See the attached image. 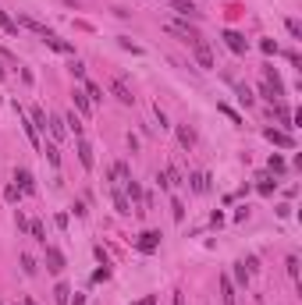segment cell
Listing matches in <instances>:
<instances>
[{"instance_id":"obj_13","label":"cell","mask_w":302,"mask_h":305,"mask_svg":"<svg viewBox=\"0 0 302 305\" xmlns=\"http://www.w3.org/2000/svg\"><path fill=\"white\" fill-rule=\"evenodd\" d=\"M29 121L36 124V132H47V121H50V118L43 114V106H32V110H29Z\"/></svg>"},{"instance_id":"obj_32","label":"cell","mask_w":302,"mask_h":305,"mask_svg":"<svg viewBox=\"0 0 302 305\" xmlns=\"http://www.w3.org/2000/svg\"><path fill=\"white\" fill-rule=\"evenodd\" d=\"M235 277H238V284H242V288L249 284V270H245V262H238V266H235Z\"/></svg>"},{"instance_id":"obj_33","label":"cell","mask_w":302,"mask_h":305,"mask_svg":"<svg viewBox=\"0 0 302 305\" xmlns=\"http://www.w3.org/2000/svg\"><path fill=\"white\" fill-rule=\"evenodd\" d=\"M18 196H22L18 184H8V188H4V199H8V202H18Z\"/></svg>"},{"instance_id":"obj_14","label":"cell","mask_w":302,"mask_h":305,"mask_svg":"<svg viewBox=\"0 0 302 305\" xmlns=\"http://www.w3.org/2000/svg\"><path fill=\"white\" fill-rule=\"evenodd\" d=\"M22 25H25L29 32H36V36H43V40H47V36H54V32H50V28H47L43 22H36V18H29V14L22 18Z\"/></svg>"},{"instance_id":"obj_43","label":"cell","mask_w":302,"mask_h":305,"mask_svg":"<svg viewBox=\"0 0 302 305\" xmlns=\"http://www.w3.org/2000/svg\"><path fill=\"white\" fill-rule=\"evenodd\" d=\"M174 305H185V298H181V291H174Z\"/></svg>"},{"instance_id":"obj_3","label":"cell","mask_w":302,"mask_h":305,"mask_svg":"<svg viewBox=\"0 0 302 305\" xmlns=\"http://www.w3.org/2000/svg\"><path fill=\"white\" fill-rule=\"evenodd\" d=\"M15 110H18V106H15ZM18 124H22V132H25V138L32 142V149H43V142H40V132H36V124H32V121L25 118V114H22V110H18Z\"/></svg>"},{"instance_id":"obj_18","label":"cell","mask_w":302,"mask_h":305,"mask_svg":"<svg viewBox=\"0 0 302 305\" xmlns=\"http://www.w3.org/2000/svg\"><path fill=\"white\" fill-rule=\"evenodd\" d=\"M114 206H118V213H121V216H128V213H132V202H128V196L121 192V188H114Z\"/></svg>"},{"instance_id":"obj_37","label":"cell","mask_w":302,"mask_h":305,"mask_svg":"<svg viewBox=\"0 0 302 305\" xmlns=\"http://www.w3.org/2000/svg\"><path fill=\"white\" fill-rule=\"evenodd\" d=\"M217 110H220V114H228V118H231V121H235V124H242V118H238V114H235V110H231V106H224V103H220V106H217Z\"/></svg>"},{"instance_id":"obj_29","label":"cell","mask_w":302,"mask_h":305,"mask_svg":"<svg viewBox=\"0 0 302 305\" xmlns=\"http://www.w3.org/2000/svg\"><path fill=\"white\" fill-rule=\"evenodd\" d=\"M274 188H277V181L263 178V181H259V196H274Z\"/></svg>"},{"instance_id":"obj_6","label":"cell","mask_w":302,"mask_h":305,"mask_svg":"<svg viewBox=\"0 0 302 305\" xmlns=\"http://www.w3.org/2000/svg\"><path fill=\"white\" fill-rule=\"evenodd\" d=\"M263 135H267V142H274V146H281V149H291V146H295V138H291L288 132H277V128H263Z\"/></svg>"},{"instance_id":"obj_40","label":"cell","mask_w":302,"mask_h":305,"mask_svg":"<svg viewBox=\"0 0 302 305\" xmlns=\"http://www.w3.org/2000/svg\"><path fill=\"white\" fill-rule=\"evenodd\" d=\"M107 277H110V266H100V270L93 274V280H107Z\"/></svg>"},{"instance_id":"obj_7","label":"cell","mask_w":302,"mask_h":305,"mask_svg":"<svg viewBox=\"0 0 302 305\" xmlns=\"http://www.w3.org/2000/svg\"><path fill=\"white\" fill-rule=\"evenodd\" d=\"M224 43H228V50H231V54H238V57L249 50V43L242 40V36H238L235 28H228V32H224Z\"/></svg>"},{"instance_id":"obj_24","label":"cell","mask_w":302,"mask_h":305,"mask_svg":"<svg viewBox=\"0 0 302 305\" xmlns=\"http://www.w3.org/2000/svg\"><path fill=\"white\" fill-rule=\"evenodd\" d=\"M274 114H277V121H281V124H288V128H291V110H288L284 103H274Z\"/></svg>"},{"instance_id":"obj_38","label":"cell","mask_w":302,"mask_h":305,"mask_svg":"<svg viewBox=\"0 0 302 305\" xmlns=\"http://www.w3.org/2000/svg\"><path fill=\"white\" fill-rule=\"evenodd\" d=\"M270 170L281 174V170H284V160H281V156H270Z\"/></svg>"},{"instance_id":"obj_10","label":"cell","mask_w":302,"mask_h":305,"mask_svg":"<svg viewBox=\"0 0 302 305\" xmlns=\"http://www.w3.org/2000/svg\"><path fill=\"white\" fill-rule=\"evenodd\" d=\"M15 181H18V192H25V196H32V192H36V178H32L25 167L15 174Z\"/></svg>"},{"instance_id":"obj_30","label":"cell","mask_w":302,"mask_h":305,"mask_svg":"<svg viewBox=\"0 0 302 305\" xmlns=\"http://www.w3.org/2000/svg\"><path fill=\"white\" fill-rule=\"evenodd\" d=\"M259 96H263V100H267V103H277V92H274V89H270L267 82H263V86H259Z\"/></svg>"},{"instance_id":"obj_39","label":"cell","mask_w":302,"mask_h":305,"mask_svg":"<svg viewBox=\"0 0 302 305\" xmlns=\"http://www.w3.org/2000/svg\"><path fill=\"white\" fill-rule=\"evenodd\" d=\"M259 46H263V54H277V43H274V40H263Z\"/></svg>"},{"instance_id":"obj_9","label":"cell","mask_w":302,"mask_h":305,"mask_svg":"<svg viewBox=\"0 0 302 305\" xmlns=\"http://www.w3.org/2000/svg\"><path fill=\"white\" fill-rule=\"evenodd\" d=\"M220 302H224V305H238V302H235V284H231L228 274H220Z\"/></svg>"},{"instance_id":"obj_31","label":"cell","mask_w":302,"mask_h":305,"mask_svg":"<svg viewBox=\"0 0 302 305\" xmlns=\"http://www.w3.org/2000/svg\"><path fill=\"white\" fill-rule=\"evenodd\" d=\"M288 277L298 280V256H288Z\"/></svg>"},{"instance_id":"obj_35","label":"cell","mask_w":302,"mask_h":305,"mask_svg":"<svg viewBox=\"0 0 302 305\" xmlns=\"http://www.w3.org/2000/svg\"><path fill=\"white\" fill-rule=\"evenodd\" d=\"M288 32H291V36H295V40H302V25H298V22H295V18H288Z\"/></svg>"},{"instance_id":"obj_15","label":"cell","mask_w":302,"mask_h":305,"mask_svg":"<svg viewBox=\"0 0 302 305\" xmlns=\"http://www.w3.org/2000/svg\"><path fill=\"white\" fill-rule=\"evenodd\" d=\"M171 8H174L178 14H185V18H196V14H199L192 0H171Z\"/></svg>"},{"instance_id":"obj_41","label":"cell","mask_w":302,"mask_h":305,"mask_svg":"<svg viewBox=\"0 0 302 305\" xmlns=\"http://www.w3.org/2000/svg\"><path fill=\"white\" fill-rule=\"evenodd\" d=\"M135 305H157V294H146V298H139Z\"/></svg>"},{"instance_id":"obj_26","label":"cell","mask_w":302,"mask_h":305,"mask_svg":"<svg viewBox=\"0 0 302 305\" xmlns=\"http://www.w3.org/2000/svg\"><path fill=\"white\" fill-rule=\"evenodd\" d=\"M22 270H25L29 277H36V270H40V266H36V259H32L29 252H22Z\"/></svg>"},{"instance_id":"obj_42","label":"cell","mask_w":302,"mask_h":305,"mask_svg":"<svg viewBox=\"0 0 302 305\" xmlns=\"http://www.w3.org/2000/svg\"><path fill=\"white\" fill-rule=\"evenodd\" d=\"M18 305H36V302H32L29 294H22V298H18Z\"/></svg>"},{"instance_id":"obj_17","label":"cell","mask_w":302,"mask_h":305,"mask_svg":"<svg viewBox=\"0 0 302 305\" xmlns=\"http://www.w3.org/2000/svg\"><path fill=\"white\" fill-rule=\"evenodd\" d=\"M178 142H181L185 149H192V146H196V132L188 128V124H178Z\"/></svg>"},{"instance_id":"obj_5","label":"cell","mask_w":302,"mask_h":305,"mask_svg":"<svg viewBox=\"0 0 302 305\" xmlns=\"http://www.w3.org/2000/svg\"><path fill=\"white\" fill-rule=\"evenodd\" d=\"M110 92H114V100H118V103H125V106H132V103H135L132 89H128L121 78H110Z\"/></svg>"},{"instance_id":"obj_12","label":"cell","mask_w":302,"mask_h":305,"mask_svg":"<svg viewBox=\"0 0 302 305\" xmlns=\"http://www.w3.org/2000/svg\"><path fill=\"white\" fill-rule=\"evenodd\" d=\"M79 160H82L86 170H93V164H96V160H93V146H89L86 138H79Z\"/></svg>"},{"instance_id":"obj_22","label":"cell","mask_w":302,"mask_h":305,"mask_svg":"<svg viewBox=\"0 0 302 305\" xmlns=\"http://www.w3.org/2000/svg\"><path fill=\"white\" fill-rule=\"evenodd\" d=\"M68 298H71V288H68V284H57V288H54V302H57V305H68Z\"/></svg>"},{"instance_id":"obj_44","label":"cell","mask_w":302,"mask_h":305,"mask_svg":"<svg viewBox=\"0 0 302 305\" xmlns=\"http://www.w3.org/2000/svg\"><path fill=\"white\" fill-rule=\"evenodd\" d=\"M0 78H4V68H0Z\"/></svg>"},{"instance_id":"obj_21","label":"cell","mask_w":302,"mask_h":305,"mask_svg":"<svg viewBox=\"0 0 302 305\" xmlns=\"http://www.w3.org/2000/svg\"><path fill=\"white\" fill-rule=\"evenodd\" d=\"M47 43H50L57 54H75V46H71V43H64V40H57V36H47Z\"/></svg>"},{"instance_id":"obj_27","label":"cell","mask_w":302,"mask_h":305,"mask_svg":"<svg viewBox=\"0 0 302 305\" xmlns=\"http://www.w3.org/2000/svg\"><path fill=\"white\" fill-rule=\"evenodd\" d=\"M43 152H47V160H50L54 167H61V149H57V142H50V146H47Z\"/></svg>"},{"instance_id":"obj_2","label":"cell","mask_w":302,"mask_h":305,"mask_svg":"<svg viewBox=\"0 0 302 305\" xmlns=\"http://www.w3.org/2000/svg\"><path fill=\"white\" fill-rule=\"evenodd\" d=\"M167 32H174L181 43H196V40H199V32H196L192 25H185V22H167Z\"/></svg>"},{"instance_id":"obj_16","label":"cell","mask_w":302,"mask_h":305,"mask_svg":"<svg viewBox=\"0 0 302 305\" xmlns=\"http://www.w3.org/2000/svg\"><path fill=\"white\" fill-rule=\"evenodd\" d=\"M47 128H50L54 142H61V138H64V132H68V128H64V118H57V114H54V118L47 121Z\"/></svg>"},{"instance_id":"obj_20","label":"cell","mask_w":302,"mask_h":305,"mask_svg":"<svg viewBox=\"0 0 302 305\" xmlns=\"http://www.w3.org/2000/svg\"><path fill=\"white\" fill-rule=\"evenodd\" d=\"M0 28H4V32H8V36H18V22H11V18H8V11H4V8H0Z\"/></svg>"},{"instance_id":"obj_8","label":"cell","mask_w":302,"mask_h":305,"mask_svg":"<svg viewBox=\"0 0 302 305\" xmlns=\"http://www.w3.org/2000/svg\"><path fill=\"white\" fill-rule=\"evenodd\" d=\"M47 270H50V274H61V270H64V256H61V248H54V245H47Z\"/></svg>"},{"instance_id":"obj_11","label":"cell","mask_w":302,"mask_h":305,"mask_svg":"<svg viewBox=\"0 0 302 305\" xmlns=\"http://www.w3.org/2000/svg\"><path fill=\"white\" fill-rule=\"evenodd\" d=\"M71 100H75V110H79V114H86V118L93 114V103H89L86 89H75V92H71Z\"/></svg>"},{"instance_id":"obj_4","label":"cell","mask_w":302,"mask_h":305,"mask_svg":"<svg viewBox=\"0 0 302 305\" xmlns=\"http://www.w3.org/2000/svg\"><path fill=\"white\" fill-rule=\"evenodd\" d=\"M192 54H196V60H199V68H203V71H210V68H213V50H210L203 40H196V43H192Z\"/></svg>"},{"instance_id":"obj_19","label":"cell","mask_w":302,"mask_h":305,"mask_svg":"<svg viewBox=\"0 0 302 305\" xmlns=\"http://www.w3.org/2000/svg\"><path fill=\"white\" fill-rule=\"evenodd\" d=\"M64 128H71L75 138H82V118H79V114H68V118H64Z\"/></svg>"},{"instance_id":"obj_1","label":"cell","mask_w":302,"mask_h":305,"mask_svg":"<svg viewBox=\"0 0 302 305\" xmlns=\"http://www.w3.org/2000/svg\"><path fill=\"white\" fill-rule=\"evenodd\" d=\"M135 248L146 252V256H149V252H157V248H160V231H142V234L135 238Z\"/></svg>"},{"instance_id":"obj_28","label":"cell","mask_w":302,"mask_h":305,"mask_svg":"<svg viewBox=\"0 0 302 305\" xmlns=\"http://www.w3.org/2000/svg\"><path fill=\"white\" fill-rule=\"evenodd\" d=\"M29 231H32L36 242H43V245H47V231H43V224H40V220H32V224H29Z\"/></svg>"},{"instance_id":"obj_23","label":"cell","mask_w":302,"mask_h":305,"mask_svg":"<svg viewBox=\"0 0 302 305\" xmlns=\"http://www.w3.org/2000/svg\"><path fill=\"white\" fill-rule=\"evenodd\" d=\"M188 181H192V192H206V188H210V178L206 174H192Z\"/></svg>"},{"instance_id":"obj_25","label":"cell","mask_w":302,"mask_h":305,"mask_svg":"<svg viewBox=\"0 0 302 305\" xmlns=\"http://www.w3.org/2000/svg\"><path fill=\"white\" fill-rule=\"evenodd\" d=\"M86 96H89V103H100V100H103V89H100L96 82H86Z\"/></svg>"},{"instance_id":"obj_34","label":"cell","mask_w":302,"mask_h":305,"mask_svg":"<svg viewBox=\"0 0 302 305\" xmlns=\"http://www.w3.org/2000/svg\"><path fill=\"white\" fill-rule=\"evenodd\" d=\"M235 89H238V100H242V103H245V106H252V92H249V89H245V86H235Z\"/></svg>"},{"instance_id":"obj_36","label":"cell","mask_w":302,"mask_h":305,"mask_svg":"<svg viewBox=\"0 0 302 305\" xmlns=\"http://www.w3.org/2000/svg\"><path fill=\"white\" fill-rule=\"evenodd\" d=\"M171 213H174V220H181V216H185V206H181V199H174V202H171Z\"/></svg>"}]
</instances>
